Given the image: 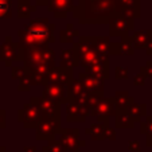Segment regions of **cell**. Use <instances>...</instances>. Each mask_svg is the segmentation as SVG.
<instances>
[{
    "instance_id": "6da1fadb",
    "label": "cell",
    "mask_w": 152,
    "mask_h": 152,
    "mask_svg": "<svg viewBox=\"0 0 152 152\" xmlns=\"http://www.w3.org/2000/svg\"><path fill=\"white\" fill-rule=\"evenodd\" d=\"M6 11H7V4L0 3V15H1V12H6Z\"/></svg>"
}]
</instances>
